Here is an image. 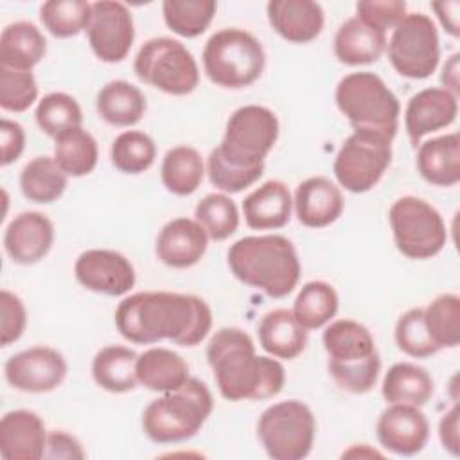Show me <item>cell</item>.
<instances>
[{"instance_id": "obj_3", "label": "cell", "mask_w": 460, "mask_h": 460, "mask_svg": "<svg viewBox=\"0 0 460 460\" xmlns=\"http://www.w3.org/2000/svg\"><path fill=\"white\" fill-rule=\"evenodd\" d=\"M232 275L271 298L288 296L300 279V259L293 243L277 234L248 235L228 248Z\"/></svg>"}, {"instance_id": "obj_48", "label": "cell", "mask_w": 460, "mask_h": 460, "mask_svg": "<svg viewBox=\"0 0 460 460\" xmlns=\"http://www.w3.org/2000/svg\"><path fill=\"white\" fill-rule=\"evenodd\" d=\"M0 137H2V165H9L20 158L25 149V133L23 128L9 119H2L0 122Z\"/></svg>"}, {"instance_id": "obj_7", "label": "cell", "mask_w": 460, "mask_h": 460, "mask_svg": "<svg viewBox=\"0 0 460 460\" xmlns=\"http://www.w3.org/2000/svg\"><path fill=\"white\" fill-rule=\"evenodd\" d=\"M201 58L207 77L214 84L230 90L253 84L266 65L261 41L252 32L237 27L214 32L207 40Z\"/></svg>"}, {"instance_id": "obj_26", "label": "cell", "mask_w": 460, "mask_h": 460, "mask_svg": "<svg viewBox=\"0 0 460 460\" xmlns=\"http://www.w3.org/2000/svg\"><path fill=\"white\" fill-rule=\"evenodd\" d=\"M386 49V34L358 16L343 22L334 34V56L349 66L376 63Z\"/></svg>"}, {"instance_id": "obj_24", "label": "cell", "mask_w": 460, "mask_h": 460, "mask_svg": "<svg viewBox=\"0 0 460 460\" xmlns=\"http://www.w3.org/2000/svg\"><path fill=\"white\" fill-rule=\"evenodd\" d=\"M293 199L288 185L268 180L243 199V216L253 230H277L289 223Z\"/></svg>"}, {"instance_id": "obj_30", "label": "cell", "mask_w": 460, "mask_h": 460, "mask_svg": "<svg viewBox=\"0 0 460 460\" xmlns=\"http://www.w3.org/2000/svg\"><path fill=\"white\" fill-rule=\"evenodd\" d=\"M99 117L117 128H129L142 120L147 102L138 86L129 81L117 79L106 83L95 99Z\"/></svg>"}, {"instance_id": "obj_1", "label": "cell", "mask_w": 460, "mask_h": 460, "mask_svg": "<svg viewBox=\"0 0 460 460\" xmlns=\"http://www.w3.org/2000/svg\"><path fill=\"white\" fill-rule=\"evenodd\" d=\"M115 327L124 340L137 345L167 340L174 345L196 347L212 329V311L198 295L140 291L119 302Z\"/></svg>"}, {"instance_id": "obj_2", "label": "cell", "mask_w": 460, "mask_h": 460, "mask_svg": "<svg viewBox=\"0 0 460 460\" xmlns=\"http://www.w3.org/2000/svg\"><path fill=\"white\" fill-rule=\"evenodd\" d=\"M207 361L226 401H264L284 388L280 361L257 356L253 340L237 327H221L207 343Z\"/></svg>"}, {"instance_id": "obj_52", "label": "cell", "mask_w": 460, "mask_h": 460, "mask_svg": "<svg viewBox=\"0 0 460 460\" xmlns=\"http://www.w3.org/2000/svg\"><path fill=\"white\" fill-rule=\"evenodd\" d=\"M458 58H460L458 52L453 54L449 58V61L442 66V75H440L444 88L455 95L458 93Z\"/></svg>"}, {"instance_id": "obj_33", "label": "cell", "mask_w": 460, "mask_h": 460, "mask_svg": "<svg viewBox=\"0 0 460 460\" xmlns=\"http://www.w3.org/2000/svg\"><path fill=\"white\" fill-rule=\"evenodd\" d=\"M205 176V164L198 149L190 146L171 147L162 160L160 178L164 187L176 196H190Z\"/></svg>"}, {"instance_id": "obj_23", "label": "cell", "mask_w": 460, "mask_h": 460, "mask_svg": "<svg viewBox=\"0 0 460 460\" xmlns=\"http://www.w3.org/2000/svg\"><path fill=\"white\" fill-rule=\"evenodd\" d=\"M295 214L307 228H323L343 212V194L325 176H311L298 183L293 198Z\"/></svg>"}, {"instance_id": "obj_34", "label": "cell", "mask_w": 460, "mask_h": 460, "mask_svg": "<svg viewBox=\"0 0 460 460\" xmlns=\"http://www.w3.org/2000/svg\"><path fill=\"white\" fill-rule=\"evenodd\" d=\"M54 160L66 176H86L99 160L97 140L84 128H72L54 138Z\"/></svg>"}, {"instance_id": "obj_11", "label": "cell", "mask_w": 460, "mask_h": 460, "mask_svg": "<svg viewBox=\"0 0 460 460\" xmlns=\"http://www.w3.org/2000/svg\"><path fill=\"white\" fill-rule=\"evenodd\" d=\"M388 221L397 250L408 259H431L446 246V223L440 212L422 198L395 199L388 210Z\"/></svg>"}, {"instance_id": "obj_12", "label": "cell", "mask_w": 460, "mask_h": 460, "mask_svg": "<svg viewBox=\"0 0 460 460\" xmlns=\"http://www.w3.org/2000/svg\"><path fill=\"white\" fill-rule=\"evenodd\" d=\"M388 59L402 77H429L440 59L438 32L433 20L424 13H406L390 36Z\"/></svg>"}, {"instance_id": "obj_47", "label": "cell", "mask_w": 460, "mask_h": 460, "mask_svg": "<svg viewBox=\"0 0 460 460\" xmlns=\"http://www.w3.org/2000/svg\"><path fill=\"white\" fill-rule=\"evenodd\" d=\"M0 311H2V347H7L22 338L27 325L25 305L18 295L2 289L0 291Z\"/></svg>"}, {"instance_id": "obj_44", "label": "cell", "mask_w": 460, "mask_h": 460, "mask_svg": "<svg viewBox=\"0 0 460 460\" xmlns=\"http://www.w3.org/2000/svg\"><path fill=\"white\" fill-rule=\"evenodd\" d=\"M38 99V84L32 72H18L0 66V106L5 111L22 113Z\"/></svg>"}, {"instance_id": "obj_29", "label": "cell", "mask_w": 460, "mask_h": 460, "mask_svg": "<svg viewBox=\"0 0 460 460\" xmlns=\"http://www.w3.org/2000/svg\"><path fill=\"white\" fill-rule=\"evenodd\" d=\"M185 359L165 347H153L137 358V381L151 392H171L189 379Z\"/></svg>"}, {"instance_id": "obj_39", "label": "cell", "mask_w": 460, "mask_h": 460, "mask_svg": "<svg viewBox=\"0 0 460 460\" xmlns=\"http://www.w3.org/2000/svg\"><path fill=\"white\" fill-rule=\"evenodd\" d=\"M110 158L117 171L124 174H140L155 164L156 144L147 133L129 129L113 140Z\"/></svg>"}, {"instance_id": "obj_21", "label": "cell", "mask_w": 460, "mask_h": 460, "mask_svg": "<svg viewBox=\"0 0 460 460\" xmlns=\"http://www.w3.org/2000/svg\"><path fill=\"white\" fill-rule=\"evenodd\" d=\"M41 417L29 410H11L0 420V455L5 460H40L47 449Z\"/></svg>"}, {"instance_id": "obj_46", "label": "cell", "mask_w": 460, "mask_h": 460, "mask_svg": "<svg viewBox=\"0 0 460 460\" xmlns=\"http://www.w3.org/2000/svg\"><path fill=\"white\" fill-rule=\"evenodd\" d=\"M356 16L367 25L386 34L406 16V2L401 0H361L356 4Z\"/></svg>"}, {"instance_id": "obj_8", "label": "cell", "mask_w": 460, "mask_h": 460, "mask_svg": "<svg viewBox=\"0 0 460 460\" xmlns=\"http://www.w3.org/2000/svg\"><path fill=\"white\" fill-rule=\"evenodd\" d=\"M133 70L142 83L167 95H189L199 83V68L190 50L178 40L165 36L142 43Z\"/></svg>"}, {"instance_id": "obj_38", "label": "cell", "mask_w": 460, "mask_h": 460, "mask_svg": "<svg viewBox=\"0 0 460 460\" xmlns=\"http://www.w3.org/2000/svg\"><path fill=\"white\" fill-rule=\"evenodd\" d=\"M426 329L438 349H453L460 343V296L442 293L424 307Z\"/></svg>"}, {"instance_id": "obj_18", "label": "cell", "mask_w": 460, "mask_h": 460, "mask_svg": "<svg viewBox=\"0 0 460 460\" xmlns=\"http://www.w3.org/2000/svg\"><path fill=\"white\" fill-rule=\"evenodd\" d=\"M458 99L446 88H424L410 97L404 110V129L413 147L420 140L455 122Z\"/></svg>"}, {"instance_id": "obj_35", "label": "cell", "mask_w": 460, "mask_h": 460, "mask_svg": "<svg viewBox=\"0 0 460 460\" xmlns=\"http://www.w3.org/2000/svg\"><path fill=\"white\" fill-rule=\"evenodd\" d=\"M66 174L54 156H36L20 172V190L32 203H52L63 196Z\"/></svg>"}, {"instance_id": "obj_49", "label": "cell", "mask_w": 460, "mask_h": 460, "mask_svg": "<svg viewBox=\"0 0 460 460\" xmlns=\"http://www.w3.org/2000/svg\"><path fill=\"white\" fill-rule=\"evenodd\" d=\"M86 455L75 437L63 429H54L47 435L45 458H70L83 460Z\"/></svg>"}, {"instance_id": "obj_25", "label": "cell", "mask_w": 460, "mask_h": 460, "mask_svg": "<svg viewBox=\"0 0 460 460\" xmlns=\"http://www.w3.org/2000/svg\"><path fill=\"white\" fill-rule=\"evenodd\" d=\"M419 174L431 185L453 187L460 181V137L447 133L419 144Z\"/></svg>"}, {"instance_id": "obj_5", "label": "cell", "mask_w": 460, "mask_h": 460, "mask_svg": "<svg viewBox=\"0 0 460 460\" xmlns=\"http://www.w3.org/2000/svg\"><path fill=\"white\" fill-rule=\"evenodd\" d=\"M214 408L208 386L189 377L180 388L153 399L142 413V429L155 444H176L192 438Z\"/></svg>"}, {"instance_id": "obj_36", "label": "cell", "mask_w": 460, "mask_h": 460, "mask_svg": "<svg viewBox=\"0 0 460 460\" xmlns=\"http://www.w3.org/2000/svg\"><path fill=\"white\" fill-rule=\"evenodd\" d=\"M338 293L323 280H311L298 291L293 314L305 331L320 329L338 313Z\"/></svg>"}, {"instance_id": "obj_4", "label": "cell", "mask_w": 460, "mask_h": 460, "mask_svg": "<svg viewBox=\"0 0 460 460\" xmlns=\"http://www.w3.org/2000/svg\"><path fill=\"white\" fill-rule=\"evenodd\" d=\"M327 352V370L334 383L349 394H367L374 388L381 359L374 336L356 320H336L322 336Z\"/></svg>"}, {"instance_id": "obj_15", "label": "cell", "mask_w": 460, "mask_h": 460, "mask_svg": "<svg viewBox=\"0 0 460 460\" xmlns=\"http://www.w3.org/2000/svg\"><path fill=\"white\" fill-rule=\"evenodd\" d=\"M68 367L63 354L52 347L36 345L11 356L4 365L7 383L27 394L56 390L66 377Z\"/></svg>"}, {"instance_id": "obj_51", "label": "cell", "mask_w": 460, "mask_h": 460, "mask_svg": "<svg viewBox=\"0 0 460 460\" xmlns=\"http://www.w3.org/2000/svg\"><path fill=\"white\" fill-rule=\"evenodd\" d=\"M431 9L435 11L440 25L447 34L453 38L460 36V20H458V11H460V2L458 0H442V2H433Z\"/></svg>"}, {"instance_id": "obj_40", "label": "cell", "mask_w": 460, "mask_h": 460, "mask_svg": "<svg viewBox=\"0 0 460 460\" xmlns=\"http://www.w3.org/2000/svg\"><path fill=\"white\" fill-rule=\"evenodd\" d=\"M92 4L84 0H49L40 7V20L54 38H72L86 31Z\"/></svg>"}, {"instance_id": "obj_13", "label": "cell", "mask_w": 460, "mask_h": 460, "mask_svg": "<svg viewBox=\"0 0 460 460\" xmlns=\"http://www.w3.org/2000/svg\"><path fill=\"white\" fill-rule=\"evenodd\" d=\"M392 162V140L376 133L354 131L336 153L332 171L338 183L354 194L374 189Z\"/></svg>"}, {"instance_id": "obj_50", "label": "cell", "mask_w": 460, "mask_h": 460, "mask_svg": "<svg viewBox=\"0 0 460 460\" xmlns=\"http://www.w3.org/2000/svg\"><path fill=\"white\" fill-rule=\"evenodd\" d=\"M458 420H460V410L458 402L455 401L453 406L442 415L438 422V437L446 451H449L453 456L460 455V433H458Z\"/></svg>"}, {"instance_id": "obj_20", "label": "cell", "mask_w": 460, "mask_h": 460, "mask_svg": "<svg viewBox=\"0 0 460 460\" xmlns=\"http://www.w3.org/2000/svg\"><path fill=\"white\" fill-rule=\"evenodd\" d=\"M208 235L196 219L176 217L165 223L156 237V257L169 268H190L201 261Z\"/></svg>"}, {"instance_id": "obj_10", "label": "cell", "mask_w": 460, "mask_h": 460, "mask_svg": "<svg viewBox=\"0 0 460 460\" xmlns=\"http://www.w3.org/2000/svg\"><path fill=\"white\" fill-rule=\"evenodd\" d=\"M316 420L311 408L296 399L268 406L257 422V437L273 460H302L314 442Z\"/></svg>"}, {"instance_id": "obj_6", "label": "cell", "mask_w": 460, "mask_h": 460, "mask_svg": "<svg viewBox=\"0 0 460 460\" xmlns=\"http://www.w3.org/2000/svg\"><path fill=\"white\" fill-rule=\"evenodd\" d=\"M334 101L354 131H367L394 140L401 104L386 83L374 72H352L340 79Z\"/></svg>"}, {"instance_id": "obj_19", "label": "cell", "mask_w": 460, "mask_h": 460, "mask_svg": "<svg viewBox=\"0 0 460 460\" xmlns=\"http://www.w3.org/2000/svg\"><path fill=\"white\" fill-rule=\"evenodd\" d=\"M54 244L52 221L36 210L18 214L4 232V250L16 264L40 262Z\"/></svg>"}, {"instance_id": "obj_45", "label": "cell", "mask_w": 460, "mask_h": 460, "mask_svg": "<svg viewBox=\"0 0 460 460\" xmlns=\"http://www.w3.org/2000/svg\"><path fill=\"white\" fill-rule=\"evenodd\" d=\"M207 172L214 187H217L223 192L235 194L253 185L262 176L264 167H257V169L235 167L228 164L216 149H212L207 160Z\"/></svg>"}, {"instance_id": "obj_42", "label": "cell", "mask_w": 460, "mask_h": 460, "mask_svg": "<svg viewBox=\"0 0 460 460\" xmlns=\"http://www.w3.org/2000/svg\"><path fill=\"white\" fill-rule=\"evenodd\" d=\"M194 219L207 232L208 239L225 241L239 226V210L226 194H207L194 208Z\"/></svg>"}, {"instance_id": "obj_28", "label": "cell", "mask_w": 460, "mask_h": 460, "mask_svg": "<svg viewBox=\"0 0 460 460\" xmlns=\"http://www.w3.org/2000/svg\"><path fill=\"white\" fill-rule=\"evenodd\" d=\"M47 52V40L31 22L9 23L0 34V66L31 72Z\"/></svg>"}, {"instance_id": "obj_22", "label": "cell", "mask_w": 460, "mask_h": 460, "mask_svg": "<svg viewBox=\"0 0 460 460\" xmlns=\"http://www.w3.org/2000/svg\"><path fill=\"white\" fill-rule=\"evenodd\" d=\"M266 13L273 31L289 43H309L323 29V9L313 0H271Z\"/></svg>"}, {"instance_id": "obj_31", "label": "cell", "mask_w": 460, "mask_h": 460, "mask_svg": "<svg viewBox=\"0 0 460 460\" xmlns=\"http://www.w3.org/2000/svg\"><path fill=\"white\" fill-rule=\"evenodd\" d=\"M137 358L138 354L129 347H102L92 361V377L95 385L111 394L131 392L138 385Z\"/></svg>"}, {"instance_id": "obj_43", "label": "cell", "mask_w": 460, "mask_h": 460, "mask_svg": "<svg viewBox=\"0 0 460 460\" xmlns=\"http://www.w3.org/2000/svg\"><path fill=\"white\" fill-rule=\"evenodd\" d=\"M394 338L399 350L410 358H429L440 350L426 329L422 307H411L399 316Z\"/></svg>"}, {"instance_id": "obj_9", "label": "cell", "mask_w": 460, "mask_h": 460, "mask_svg": "<svg viewBox=\"0 0 460 460\" xmlns=\"http://www.w3.org/2000/svg\"><path fill=\"white\" fill-rule=\"evenodd\" d=\"M279 138V119L264 106L237 108L226 120L225 135L216 151L232 165L243 169L264 167L266 155Z\"/></svg>"}, {"instance_id": "obj_27", "label": "cell", "mask_w": 460, "mask_h": 460, "mask_svg": "<svg viewBox=\"0 0 460 460\" xmlns=\"http://www.w3.org/2000/svg\"><path fill=\"white\" fill-rule=\"evenodd\" d=\"M257 336L261 347L279 359H295L307 345V331L289 309L268 311L257 325Z\"/></svg>"}, {"instance_id": "obj_14", "label": "cell", "mask_w": 460, "mask_h": 460, "mask_svg": "<svg viewBox=\"0 0 460 460\" xmlns=\"http://www.w3.org/2000/svg\"><path fill=\"white\" fill-rule=\"evenodd\" d=\"M92 52L104 63L122 61L135 40V23L131 11L115 0L92 4V14L86 27Z\"/></svg>"}, {"instance_id": "obj_17", "label": "cell", "mask_w": 460, "mask_h": 460, "mask_svg": "<svg viewBox=\"0 0 460 460\" xmlns=\"http://www.w3.org/2000/svg\"><path fill=\"white\" fill-rule=\"evenodd\" d=\"M376 435L385 449L395 455L413 456L424 449L429 437V424L419 406L390 404L377 419Z\"/></svg>"}, {"instance_id": "obj_32", "label": "cell", "mask_w": 460, "mask_h": 460, "mask_svg": "<svg viewBox=\"0 0 460 460\" xmlns=\"http://www.w3.org/2000/svg\"><path fill=\"white\" fill-rule=\"evenodd\" d=\"M381 394L390 404L424 406L433 395V379L426 368L413 363H395L385 374Z\"/></svg>"}, {"instance_id": "obj_41", "label": "cell", "mask_w": 460, "mask_h": 460, "mask_svg": "<svg viewBox=\"0 0 460 460\" xmlns=\"http://www.w3.org/2000/svg\"><path fill=\"white\" fill-rule=\"evenodd\" d=\"M34 117L40 129L52 138L72 128H79L83 122L81 106L72 95L63 92L47 93L38 102Z\"/></svg>"}, {"instance_id": "obj_16", "label": "cell", "mask_w": 460, "mask_h": 460, "mask_svg": "<svg viewBox=\"0 0 460 460\" xmlns=\"http://www.w3.org/2000/svg\"><path fill=\"white\" fill-rule=\"evenodd\" d=\"M74 275L84 289L106 296L126 295L137 280L135 268L126 255L102 248L83 252L75 259Z\"/></svg>"}, {"instance_id": "obj_37", "label": "cell", "mask_w": 460, "mask_h": 460, "mask_svg": "<svg viewBox=\"0 0 460 460\" xmlns=\"http://www.w3.org/2000/svg\"><path fill=\"white\" fill-rule=\"evenodd\" d=\"M217 4L214 0H165L162 14L165 25L181 38H196L203 34L214 14Z\"/></svg>"}]
</instances>
